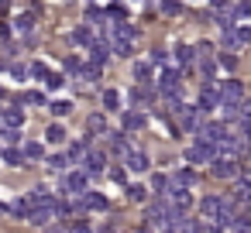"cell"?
I'll list each match as a JSON object with an SVG mask.
<instances>
[{
  "label": "cell",
  "mask_w": 251,
  "mask_h": 233,
  "mask_svg": "<svg viewBox=\"0 0 251 233\" xmlns=\"http://www.w3.org/2000/svg\"><path fill=\"white\" fill-rule=\"evenodd\" d=\"M172 219H176L172 202H169L165 195H158V199L148 206V223H151V226H158V230H169V226H172Z\"/></svg>",
  "instance_id": "obj_1"
},
{
  "label": "cell",
  "mask_w": 251,
  "mask_h": 233,
  "mask_svg": "<svg viewBox=\"0 0 251 233\" xmlns=\"http://www.w3.org/2000/svg\"><path fill=\"white\" fill-rule=\"evenodd\" d=\"M220 31H224V45L227 48H237V45L251 42V28H234L230 21H220Z\"/></svg>",
  "instance_id": "obj_2"
},
{
  "label": "cell",
  "mask_w": 251,
  "mask_h": 233,
  "mask_svg": "<svg viewBox=\"0 0 251 233\" xmlns=\"http://www.w3.org/2000/svg\"><path fill=\"white\" fill-rule=\"evenodd\" d=\"M203 113H210V110H217V106H224V96H220V86H213V83H206L203 86V93H200V103H196Z\"/></svg>",
  "instance_id": "obj_3"
},
{
  "label": "cell",
  "mask_w": 251,
  "mask_h": 233,
  "mask_svg": "<svg viewBox=\"0 0 251 233\" xmlns=\"http://www.w3.org/2000/svg\"><path fill=\"white\" fill-rule=\"evenodd\" d=\"M186 161L189 165H200V161H217V148H210V144H203V141H193V148L186 151Z\"/></svg>",
  "instance_id": "obj_4"
},
{
  "label": "cell",
  "mask_w": 251,
  "mask_h": 233,
  "mask_svg": "<svg viewBox=\"0 0 251 233\" xmlns=\"http://www.w3.org/2000/svg\"><path fill=\"white\" fill-rule=\"evenodd\" d=\"M210 171H213L217 178H237L241 161H237V158H217V161L210 165Z\"/></svg>",
  "instance_id": "obj_5"
},
{
  "label": "cell",
  "mask_w": 251,
  "mask_h": 233,
  "mask_svg": "<svg viewBox=\"0 0 251 233\" xmlns=\"http://www.w3.org/2000/svg\"><path fill=\"white\" fill-rule=\"evenodd\" d=\"M66 192H73V195L83 199V195L90 192V175H86V171H69V175H66Z\"/></svg>",
  "instance_id": "obj_6"
},
{
  "label": "cell",
  "mask_w": 251,
  "mask_h": 233,
  "mask_svg": "<svg viewBox=\"0 0 251 233\" xmlns=\"http://www.w3.org/2000/svg\"><path fill=\"white\" fill-rule=\"evenodd\" d=\"M165 199H169V202H172V209H176V212H182V216H186V212H189V206H193L189 189H179V185H172Z\"/></svg>",
  "instance_id": "obj_7"
},
{
  "label": "cell",
  "mask_w": 251,
  "mask_h": 233,
  "mask_svg": "<svg viewBox=\"0 0 251 233\" xmlns=\"http://www.w3.org/2000/svg\"><path fill=\"white\" fill-rule=\"evenodd\" d=\"M158 89H162L165 96H179V69H162Z\"/></svg>",
  "instance_id": "obj_8"
},
{
  "label": "cell",
  "mask_w": 251,
  "mask_h": 233,
  "mask_svg": "<svg viewBox=\"0 0 251 233\" xmlns=\"http://www.w3.org/2000/svg\"><path fill=\"white\" fill-rule=\"evenodd\" d=\"M220 96H224V103H244V86L237 79H227V83H220Z\"/></svg>",
  "instance_id": "obj_9"
},
{
  "label": "cell",
  "mask_w": 251,
  "mask_h": 233,
  "mask_svg": "<svg viewBox=\"0 0 251 233\" xmlns=\"http://www.w3.org/2000/svg\"><path fill=\"white\" fill-rule=\"evenodd\" d=\"M83 209H93V212L107 209V195H100V192H86V195L76 202V212H83Z\"/></svg>",
  "instance_id": "obj_10"
},
{
  "label": "cell",
  "mask_w": 251,
  "mask_h": 233,
  "mask_svg": "<svg viewBox=\"0 0 251 233\" xmlns=\"http://www.w3.org/2000/svg\"><path fill=\"white\" fill-rule=\"evenodd\" d=\"M124 165H127V171H134V175H141V171H148V168H151V161H148V154H145V151H131V154L124 158Z\"/></svg>",
  "instance_id": "obj_11"
},
{
  "label": "cell",
  "mask_w": 251,
  "mask_h": 233,
  "mask_svg": "<svg viewBox=\"0 0 251 233\" xmlns=\"http://www.w3.org/2000/svg\"><path fill=\"white\" fill-rule=\"evenodd\" d=\"M0 124H4V127H11V130L25 127V110H18V106H7L4 113H0Z\"/></svg>",
  "instance_id": "obj_12"
},
{
  "label": "cell",
  "mask_w": 251,
  "mask_h": 233,
  "mask_svg": "<svg viewBox=\"0 0 251 233\" xmlns=\"http://www.w3.org/2000/svg\"><path fill=\"white\" fill-rule=\"evenodd\" d=\"M107 134H110V130H107ZM110 148H114V151H117L121 158H127V154L134 151V148L127 144V137H124V130H114V134H110Z\"/></svg>",
  "instance_id": "obj_13"
},
{
  "label": "cell",
  "mask_w": 251,
  "mask_h": 233,
  "mask_svg": "<svg viewBox=\"0 0 251 233\" xmlns=\"http://www.w3.org/2000/svg\"><path fill=\"white\" fill-rule=\"evenodd\" d=\"M148 120H145V113H138V110H127L124 113V134H131V130H141Z\"/></svg>",
  "instance_id": "obj_14"
},
{
  "label": "cell",
  "mask_w": 251,
  "mask_h": 233,
  "mask_svg": "<svg viewBox=\"0 0 251 233\" xmlns=\"http://www.w3.org/2000/svg\"><path fill=\"white\" fill-rule=\"evenodd\" d=\"M83 168H86V175H100V171H103V154H100V151H90V154L83 158Z\"/></svg>",
  "instance_id": "obj_15"
},
{
  "label": "cell",
  "mask_w": 251,
  "mask_h": 233,
  "mask_svg": "<svg viewBox=\"0 0 251 233\" xmlns=\"http://www.w3.org/2000/svg\"><path fill=\"white\" fill-rule=\"evenodd\" d=\"M131 79H134L138 86H148V83H151V65H148V62H134V72H131Z\"/></svg>",
  "instance_id": "obj_16"
},
{
  "label": "cell",
  "mask_w": 251,
  "mask_h": 233,
  "mask_svg": "<svg viewBox=\"0 0 251 233\" xmlns=\"http://www.w3.org/2000/svg\"><path fill=\"white\" fill-rule=\"evenodd\" d=\"M172 185H179V189H189V185H196V171H193V168H179V171L172 175Z\"/></svg>",
  "instance_id": "obj_17"
},
{
  "label": "cell",
  "mask_w": 251,
  "mask_h": 233,
  "mask_svg": "<svg viewBox=\"0 0 251 233\" xmlns=\"http://www.w3.org/2000/svg\"><path fill=\"white\" fill-rule=\"evenodd\" d=\"M45 141H49V144H62V141H66V127H62V124H49V127H45Z\"/></svg>",
  "instance_id": "obj_18"
},
{
  "label": "cell",
  "mask_w": 251,
  "mask_h": 233,
  "mask_svg": "<svg viewBox=\"0 0 251 233\" xmlns=\"http://www.w3.org/2000/svg\"><path fill=\"white\" fill-rule=\"evenodd\" d=\"M158 11L165 18H179L182 14V0H158Z\"/></svg>",
  "instance_id": "obj_19"
},
{
  "label": "cell",
  "mask_w": 251,
  "mask_h": 233,
  "mask_svg": "<svg viewBox=\"0 0 251 233\" xmlns=\"http://www.w3.org/2000/svg\"><path fill=\"white\" fill-rule=\"evenodd\" d=\"M14 28H18L21 35H31V31H35V14H18V18H14Z\"/></svg>",
  "instance_id": "obj_20"
},
{
  "label": "cell",
  "mask_w": 251,
  "mask_h": 233,
  "mask_svg": "<svg viewBox=\"0 0 251 233\" xmlns=\"http://www.w3.org/2000/svg\"><path fill=\"white\" fill-rule=\"evenodd\" d=\"M110 52L121 55V59H131V55H134V42H117V38H114V42H110Z\"/></svg>",
  "instance_id": "obj_21"
},
{
  "label": "cell",
  "mask_w": 251,
  "mask_h": 233,
  "mask_svg": "<svg viewBox=\"0 0 251 233\" xmlns=\"http://www.w3.org/2000/svg\"><path fill=\"white\" fill-rule=\"evenodd\" d=\"M107 52H110V42H100V45H93V48H90V55H93V65H103V62H107Z\"/></svg>",
  "instance_id": "obj_22"
},
{
  "label": "cell",
  "mask_w": 251,
  "mask_h": 233,
  "mask_svg": "<svg viewBox=\"0 0 251 233\" xmlns=\"http://www.w3.org/2000/svg\"><path fill=\"white\" fill-rule=\"evenodd\" d=\"M21 151H25V158H28V161H38V158L45 154V148H42L38 141H25V148H21Z\"/></svg>",
  "instance_id": "obj_23"
},
{
  "label": "cell",
  "mask_w": 251,
  "mask_h": 233,
  "mask_svg": "<svg viewBox=\"0 0 251 233\" xmlns=\"http://www.w3.org/2000/svg\"><path fill=\"white\" fill-rule=\"evenodd\" d=\"M73 42H76V45H86V48H93V45H97V42H93V35H90V28H76V31H73Z\"/></svg>",
  "instance_id": "obj_24"
},
{
  "label": "cell",
  "mask_w": 251,
  "mask_h": 233,
  "mask_svg": "<svg viewBox=\"0 0 251 233\" xmlns=\"http://www.w3.org/2000/svg\"><path fill=\"white\" fill-rule=\"evenodd\" d=\"M193 59H196V52H193L189 45H179V48H176V62H179V65H193Z\"/></svg>",
  "instance_id": "obj_25"
},
{
  "label": "cell",
  "mask_w": 251,
  "mask_h": 233,
  "mask_svg": "<svg viewBox=\"0 0 251 233\" xmlns=\"http://www.w3.org/2000/svg\"><path fill=\"white\" fill-rule=\"evenodd\" d=\"M127 199L145 202V199H148V185H138V182H134V185H127Z\"/></svg>",
  "instance_id": "obj_26"
},
{
  "label": "cell",
  "mask_w": 251,
  "mask_h": 233,
  "mask_svg": "<svg viewBox=\"0 0 251 233\" xmlns=\"http://www.w3.org/2000/svg\"><path fill=\"white\" fill-rule=\"evenodd\" d=\"M28 72H31V76H38V79H42V83H45V79H49V76H52V69H49V65H45V62H31V65H28Z\"/></svg>",
  "instance_id": "obj_27"
},
{
  "label": "cell",
  "mask_w": 251,
  "mask_h": 233,
  "mask_svg": "<svg viewBox=\"0 0 251 233\" xmlns=\"http://www.w3.org/2000/svg\"><path fill=\"white\" fill-rule=\"evenodd\" d=\"M148 100H151V89L148 86H134L131 89V103H148Z\"/></svg>",
  "instance_id": "obj_28"
},
{
  "label": "cell",
  "mask_w": 251,
  "mask_h": 233,
  "mask_svg": "<svg viewBox=\"0 0 251 233\" xmlns=\"http://www.w3.org/2000/svg\"><path fill=\"white\" fill-rule=\"evenodd\" d=\"M103 106H107V110H121V93H117V89H107V93H103Z\"/></svg>",
  "instance_id": "obj_29"
},
{
  "label": "cell",
  "mask_w": 251,
  "mask_h": 233,
  "mask_svg": "<svg viewBox=\"0 0 251 233\" xmlns=\"http://www.w3.org/2000/svg\"><path fill=\"white\" fill-rule=\"evenodd\" d=\"M49 110H52L55 117H66V113L73 110V103H69V100H52V103H49Z\"/></svg>",
  "instance_id": "obj_30"
},
{
  "label": "cell",
  "mask_w": 251,
  "mask_h": 233,
  "mask_svg": "<svg viewBox=\"0 0 251 233\" xmlns=\"http://www.w3.org/2000/svg\"><path fill=\"white\" fill-rule=\"evenodd\" d=\"M4 161H7V165H14V168H18V165H25V151L7 148V151H4Z\"/></svg>",
  "instance_id": "obj_31"
},
{
  "label": "cell",
  "mask_w": 251,
  "mask_h": 233,
  "mask_svg": "<svg viewBox=\"0 0 251 233\" xmlns=\"http://www.w3.org/2000/svg\"><path fill=\"white\" fill-rule=\"evenodd\" d=\"M86 127H90V130H93V134H103V130H107V120H103V117H100V113H93V117H90V120H86Z\"/></svg>",
  "instance_id": "obj_32"
},
{
  "label": "cell",
  "mask_w": 251,
  "mask_h": 233,
  "mask_svg": "<svg viewBox=\"0 0 251 233\" xmlns=\"http://www.w3.org/2000/svg\"><path fill=\"white\" fill-rule=\"evenodd\" d=\"M49 168L66 171V168H69V154H52V158H49Z\"/></svg>",
  "instance_id": "obj_33"
},
{
  "label": "cell",
  "mask_w": 251,
  "mask_h": 233,
  "mask_svg": "<svg viewBox=\"0 0 251 233\" xmlns=\"http://www.w3.org/2000/svg\"><path fill=\"white\" fill-rule=\"evenodd\" d=\"M234 18H237V21H248V18H251V0H244V4L234 7Z\"/></svg>",
  "instance_id": "obj_34"
},
{
  "label": "cell",
  "mask_w": 251,
  "mask_h": 233,
  "mask_svg": "<svg viewBox=\"0 0 251 233\" xmlns=\"http://www.w3.org/2000/svg\"><path fill=\"white\" fill-rule=\"evenodd\" d=\"M213 14H230V0H210Z\"/></svg>",
  "instance_id": "obj_35"
},
{
  "label": "cell",
  "mask_w": 251,
  "mask_h": 233,
  "mask_svg": "<svg viewBox=\"0 0 251 233\" xmlns=\"http://www.w3.org/2000/svg\"><path fill=\"white\" fill-rule=\"evenodd\" d=\"M86 21H90V24H97V21H107V14H103L100 7H90V11H86Z\"/></svg>",
  "instance_id": "obj_36"
},
{
  "label": "cell",
  "mask_w": 251,
  "mask_h": 233,
  "mask_svg": "<svg viewBox=\"0 0 251 233\" xmlns=\"http://www.w3.org/2000/svg\"><path fill=\"white\" fill-rule=\"evenodd\" d=\"M79 76H86V79L93 83V79H100V65H83V69H79Z\"/></svg>",
  "instance_id": "obj_37"
},
{
  "label": "cell",
  "mask_w": 251,
  "mask_h": 233,
  "mask_svg": "<svg viewBox=\"0 0 251 233\" xmlns=\"http://www.w3.org/2000/svg\"><path fill=\"white\" fill-rule=\"evenodd\" d=\"M62 83H66V79H62L59 72H52V76L45 79V86H49V89H62Z\"/></svg>",
  "instance_id": "obj_38"
},
{
  "label": "cell",
  "mask_w": 251,
  "mask_h": 233,
  "mask_svg": "<svg viewBox=\"0 0 251 233\" xmlns=\"http://www.w3.org/2000/svg\"><path fill=\"white\" fill-rule=\"evenodd\" d=\"M0 141L14 144V141H18V130H11V127H0Z\"/></svg>",
  "instance_id": "obj_39"
},
{
  "label": "cell",
  "mask_w": 251,
  "mask_h": 233,
  "mask_svg": "<svg viewBox=\"0 0 251 233\" xmlns=\"http://www.w3.org/2000/svg\"><path fill=\"white\" fill-rule=\"evenodd\" d=\"M66 69H69V72H76V76H79V69H83V62H79V59H76V55H69V59H66Z\"/></svg>",
  "instance_id": "obj_40"
},
{
  "label": "cell",
  "mask_w": 251,
  "mask_h": 233,
  "mask_svg": "<svg viewBox=\"0 0 251 233\" xmlns=\"http://www.w3.org/2000/svg\"><path fill=\"white\" fill-rule=\"evenodd\" d=\"M196 52H200L203 59H210V55H213V45H210V42H200V45H196Z\"/></svg>",
  "instance_id": "obj_41"
},
{
  "label": "cell",
  "mask_w": 251,
  "mask_h": 233,
  "mask_svg": "<svg viewBox=\"0 0 251 233\" xmlns=\"http://www.w3.org/2000/svg\"><path fill=\"white\" fill-rule=\"evenodd\" d=\"M165 59H169V52H165V48H155V52H151V62H155V65H162Z\"/></svg>",
  "instance_id": "obj_42"
},
{
  "label": "cell",
  "mask_w": 251,
  "mask_h": 233,
  "mask_svg": "<svg viewBox=\"0 0 251 233\" xmlns=\"http://www.w3.org/2000/svg\"><path fill=\"white\" fill-rule=\"evenodd\" d=\"M220 65L224 69H237V55H220Z\"/></svg>",
  "instance_id": "obj_43"
},
{
  "label": "cell",
  "mask_w": 251,
  "mask_h": 233,
  "mask_svg": "<svg viewBox=\"0 0 251 233\" xmlns=\"http://www.w3.org/2000/svg\"><path fill=\"white\" fill-rule=\"evenodd\" d=\"M11 76H14V79H25V76H31V72H28V65H11Z\"/></svg>",
  "instance_id": "obj_44"
},
{
  "label": "cell",
  "mask_w": 251,
  "mask_h": 233,
  "mask_svg": "<svg viewBox=\"0 0 251 233\" xmlns=\"http://www.w3.org/2000/svg\"><path fill=\"white\" fill-rule=\"evenodd\" d=\"M25 100H28V103H45V96H42V93H28Z\"/></svg>",
  "instance_id": "obj_45"
},
{
  "label": "cell",
  "mask_w": 251,
  "mask_h": 233,
  "mask_svg": "<svg viewBox=\"0 0 251 233\" xmlns=\"http://www.w3.org/2000/svg\"><path fill=\"white\" fill-rule=\"evenodd\" d=\"M4 212H11V206H4V202H0V216H4Z\"/></svg>",
  "instance_id": "obj_46"
},
{
  "label": "cell",
  "mask_w": 251,
  "mask_h": 233,
  "mask_svg": "<svg viewBox=\"0 0 251 233\" xmlns=\"http://www.w3.org/2000/svg\"><path fill=\"white\" fill-rule=\"evenodd\" d=\"M100 233H117V230H110V226H103V230H100Z\"/></svg>",
  "instance_id": "obj_47"
},
{
  "label": "cell",
  "mask_w": 251,
  "mask_h": 233,
  "mask_svg": "<svg viewBox=\"0 0 251 233\" xmlns=\"http://www.w3.org/2000/svg\"><path fill=\"white\" fill-rule=\"evenodd\" d=\"M138 233H151V226H141V230H138Z\"/></svg>",
  "instance_id": "obj_48"
},
{
  "label": "cell",
  "mask_w": 251,
  "mask_h": 233,
  "mask_svg": "<svg viewBox=\"0 0 251 233\" xmlns=\"http://www.w3.org/2000/svg\"><path fill=\"white\" fill-rule=\"evenodd\" d=\"M49 233H66V230H59V226H52V230H49Z\"/></svg>",
  "instance_id": "obj_49"
},
{
  "label": "cell",
  "mask_w": 251,
  "mask_h": 233,
  "mask_svg": "<svg viewBox=\"0 0 251 233\" xmlns=\"http://www.w3.org/2000/svg\"><path fill=\"white\" fill-rule=\"evenodd\" d=\"M0 154H4V148H0Z\"/></svg>",
  "instance_id": "obj_50"
}]
</instances>
